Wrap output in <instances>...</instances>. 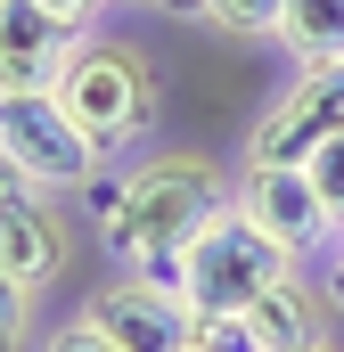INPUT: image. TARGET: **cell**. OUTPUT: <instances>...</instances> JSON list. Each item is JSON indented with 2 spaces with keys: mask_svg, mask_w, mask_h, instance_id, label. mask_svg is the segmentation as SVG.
<instances>
[{
  "mask_svg": "<svg viewBox=\"0 0 344 352\" xmlns=\"http://www.w3.org/2000/svg\"><path fill=\"white\" fill-rule=\"evenodd\" d=\"M222 197H230V173H222V164H205V156H148V164L123 173V197H115V213L98 221V238H107L115 263L180 287V246L197 238V221H205Z\"/></svg>",
  "mask_w": 344,
  "mask_h": 352,
  "instance_id": "1",
  "label": "cell"
},
{
  "mask_svg": "<svg viewBox=\"0 0 344 352\" xmlns=\"http://www.w3.org/2000/svg\"><path fill=\"white\" fill-rule=\"evenodd\" d=\"M50 98L74 115V131H83L98 156H115V148H131V140L148 131V115H156V74H148V58H140L131 41H115V33H74L66 58H58V74H50Z\"/></svg>",
  "mask_w": 344,
  "mask_h": 352,
  "instance_id": "2",
  "label": "cell"
},
{
  "mask_svg": "<svg viewBox=\"0 0 344 352\" xmlns=\"http://www.w3.org/2000/svg\"><path fill=\"white\" fill-rule=\"evenodd\" d=\"M287 270H303L262 221H246L230 197L197 221V238L180 246V295L189 311H246L262 287H279Z\"/></svg>",
  "mask_w": 344,
  "mask_h": 352,
  "instance_id": "3",
  "label": "cell"
},
{
  "mask_svg": "<svg viewBox=\"0 0 344 352\" xmlns=\"http://www.w3.org/2000/svg\"><path fill=\"white\" fill-rule=\"evenodd\" d=\"M0 164L17 180H33V188H50V197L90 188L107 173V156L74 131V115L50 90H0Z\"/></svg>",
  "mask_w": 344,
  "mask_h": 352,
  "instance_id": "4",
  "label": "cell"
},
{
  "mask_svg": "<svg viewBox=\"0 0 344 352\" xmlns=\"http://www.w3.org/2000/svg\"><path fill=\"white\" fill-rule=\"evenodd\" d=\"M336 131H344V58H295V82L246 131V164H303Z\"/></svg>",
  "mask_w": 344,
  "mask_h": 352,
  "instance_id": "5",
  "label": "cell"
},
{
  "mask_svg": "<svg viewBox=\"0 0 344 352\" xmlns=\"http://www.w3.org/2000/svg\"><path fill=\"white\" fill-rule=\"evenodd\" d=\"M230 205H238L246 221H262L295 263H312L320 246H336V230H344L303 164H238V173H230Z\"/></svg>",
  "mask_w": 344,
  "mask_h": 352,
  "instance_id": "6",
  "label": "cell"
},
{
  "mask_svg": "<svg viewBox=\"0 0 344 352\" xmlns=\"http://www.w3.org/2000/svg\"><path fill=\"white\" fill-rule=\"evenodd\" d=\"M83 320H90V328H107L123 352H189V328H197L189 295L164 287V278H148V270L98 287V295L83 303Z\"/></svg>",
  "mask_w": 344,
  "mask_h": 352,
  "instance_id": "7",
  "label": "cell"
},
{
  "mask_svg": "<svg viewBox=\"0 0 344 352\" xmlns=\"http://www.w3.org/2000/svg\"><path fill=\"white\" fill-rule=\"evenodd\" d=\"M66 263H74V238L50 213V188L8 180L0 188V270L17 287H50V278H66Z\"/></svg>",
  "mask_w": 344,
  "mask_h": 352,
  "instance_id": "8",
  "label": "cell"
},
{
  "mask_svg": "<svg viewBox=\"0 0 344 352\" xmlns=\"http://www.w3.org/2000/svg\"><path fill=\"white\" fill-rule=\"evenodd\" d=\"M246 320H255V336H262L270 352L336 344V295H328V287H312L303 270H287L279 287H262L255 303H246Z\"/></svg>",
  "mask_w": 344,
  "mask_h": 352,
  "instance_id": "9",
  "label": "cell"
},
{
  "mask_svg": "<svg viewBox=\"0 0 344 352\" xmlns=\"http://www.w3.org/2000/svg\"><path fill=\"white\" fill-rule=\"evenodd\" d=\"M74 25H58L41 0H0V90H50Z\"/></svg>",
  "mask_w": 344,
  "mask_h": 352,
  "instance_id": "10",
  "label": "cell"
},
{
  "mask_svg": "<svg viewBox=\"0 0 344 352\" xmlns=\"http://www.w3.org/2000/svg\"><path fill=\"white\" fill-rule=\"evenodd\" d=\"M279 41L295 58H344V0H287Z\"/></svg>",
  "mask_w": 344,
  "mask_h": 352,
  "instance_id": "11",
  "label": "cell"
},
{
  "mask_svg": "<svg viewBox=\"0 0 344 352\" xmlns=\"http://www.w3.org/2000/svg\"><path fill=\"white\" fill-rule=\"evenodd\" d=\"M189 352H270V344L255 336V320H246V311H197Z\"/></svg>",
  "mask_w": 344,
  "mask_h": 352,
  "instance_id": "12",
  "label": "cell"
},
{
  "mask_svg": "<svg viewBox=\"0 0 344 352\" xmlns=\"http://www.w3.org/2000/svg\"><path fill=\"white\" fill-rule=\"evenodd\" d=\"M279 16H287V0H213V25L222 33H270L279 41Z\"/></svg>",
  "mask_w": 344,
  "mask_h": 352,
  "instance_id": "13",
  "label": "cell"
},
{
  "mask_svg": "<svg viewBox=\"0 0 344 352\" xmlns=\"http://www.w3.org/2000/svg\"><path fill=\"white\" fill-rule=\"evenodd\" d=\"M303 173H312V188L328 197V213L344 221V131H336V140H320V148L303 156Z\"/></svg>",
  "mask_w": 344,
  "mask_h": 352,
  "instance_id": "14",
  "label": "cell"
},
{
  "mask_svg": "<svg viewBox=\"0 0 344 352\" xmlns=\"http://www.w3.org/2000/svg\"><path fill=\"white\" fill-rule=\"evenodd\" d=\"M25 328H33V287L0 270V352H25Z\"/></svg>",
  "mask_w": 344,
  "mask_h": 352,
  "instance_id": "15",
  "label": "cell"
},
{
  "mask_svg": "<svg viewBox=\"0 0 344 352\" xmlns=\"http://www.w3.org/2000/svg\"><path fill=\"white\" fill-rule=\"evenodd\" d=\"M41 352H123V344H115L107 328H90L83 311H74V320H66V328H58V336H50V344H41Z\"/></svg>",
  "mask_w": 344,
  "mask_h": 352,
  "instance_id": "16",
  "label": "cell"
},
{
  "mask_svg": "<svg viewBox=\"0 0 344 352\" xmlns=\"http://www.w3.org/2000/svg\"><path fill=\"white\" fill-rule=\"evenodd\" d=\"M41 8H50V16H58V25H74V33H90V25H98V8H107V0H41Z\"/></svg>",
  "mask_w": 344,
  "mask_h": 352,
  "instance_id": "17",
  "label": "cell"
},
{
  "mask_svg": "<svg viewBox=\"0 0 344 352\" xmlns=\"http://www.w3.org/2000/svg\"><path fill=\"white\" fill-rule=\"evenodd\" d=\"M156 16H180V25H213V0H140Z\"/></svg>",
  "mask_w": 344,
  "mask_h": 352,
  "instance_id": "18",
  "label": "cell"
},
{
  "mask_svg": "<svg viewBox=\"0 0 344 352\" xmlns=\"http://www.w3.org/2000/svg\"><path fill=\"white\" fill-rule=\"evenodd\" d=\"M328 295H336V311H344V230H336V270H328Z\"/></svg>",
  "mask_w": 344,
  "mask_h": 352,
  "instance_id": "19",
  "label": "cell"
},
{
  "mask_svg": "<svg viewBox=\"0 0 344 352\" xmlns=\"http://www.w3.org/2000/svg\"><path fill=\"white\" fill-rule=\"evenodd\" d=\"M303 352H336V344H303Z\"/></svg>",
  "mask_w": 344,
  "mask_h": 352,
  "instance_id": "20",
  "label": "cell"
}]
</instances>
